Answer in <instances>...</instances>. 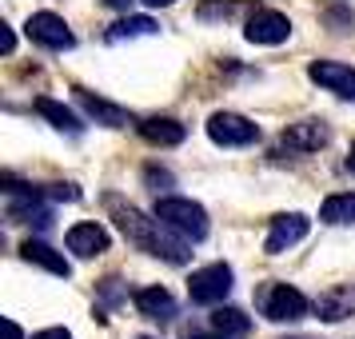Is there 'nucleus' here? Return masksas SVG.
I'll list each match as a JSON object with an SVG mask.
<instances>
[{"mask_svg": "<svg viewBox=\"0 0 355 339\" xmlns=\"http://www.w3.org/2000/svg\"><path fill=\"white\" fill-rule=\"evenodd\" d=\"M108 208H116V224H120V232L128 236L140 252H152V256H164L168 263H184L188 259V247L184 243H172V240H164V232H160V220H144L136 208H120L112 195H108Z\"/></svg>", "mask_w": 355, "mask_h": 339, "instance_id": "f257e3e1", "label": "nucleus"}, {"mask_svg": "<svg viewBox=\"0 0 355 339\" xmlns=\"http://www.w3.org/2000/svg\"><path fill=\"white\" fill-rule=\"evenodd\" d=\"M156 220H160L168 232H176L180 240H204L208 236V211L192 204V200H180V195H164L156 200Z\"/></svg>", "mask_w": 355, "mask_h": 339, "instance_id": "f03ea898", "label": "nucleus"}, {"mask_svg": "<svg viewBox=\"0 0 355 339\" xmlns=\"http://www.w3.org/2000/svg\"><path fill=\"white\" fill-rule=\"evenodd\" d=\"M259 311H263L272 323L304 320L307 315V299H304V291L288 288V284H272V288H263V295H259Z\"/></svg>", "mask_w": 355, "mask_h": 339, "instance_id": "7ed1b4c3", "label": "nucleus"}, {"mask_svg": "<svg viewBox=\"0 0 355 339\" xmlns=\"http://www.w3.org/2000/svg\"><path fill=\"white\" fill-rule=\"evenodd\" d=\"M208 136H211V144H220V148H248V144L259 140V128L248 120V116L216 112L208 120Z\"/></svg>", "mask_w": 355, "mask_h": 339, "instance_id": "20e7f679", "label": "nucleus"}, {"mask_svg": "<svg viewBox=\"0 0 355 339\" xmlns=\"http://www.w3.org/2000/svg\"><path fill=\"white\" fill-rule=\"evenodd\" d=\"M227 291H232V268L227 263H208V268L192 272V279H188L192 304H220Z\"/></svg>", "mask_w": 355, "mask_h": 339, "instance_id": "39448f33", "label": "nucleus"}, {"mask_svg": "<svg viewBox=\"0 0 355 339\" xmlns=\"http://www.w3.org/2000/svg\"><path fill=\"white\" fill-rule=\"evenodd\" d=\"M24 33H28V40L44 44V49H52V52H64V49H72V44H76L72 28H68L56 12H33V17H28V24H24Z\"/></svg>", "mask_w": 355, "mask_h": 339, "instance_id": "423d86ee", "label": "nucleus"}, {"mask_svg": "<svg viewBox=\"0 0 355 339\" xmlns=\"http://www.w3.org/2000/svg\"><path fill=\"white\" fill-rule=\"evenodd\" d=\"M243 36H248L252 44H284V40L291 36V20L284 17V12H272V8H263V12H256V17L248 20Z\"/></svg>", "mask_w": 355, "mask_h": 339, "instance_id": "0eeeda50", "label": "nucleus"}, {"mask_svg": "<svg viewBox=\"0 0 355 339\" xmlns=\"http://www.w3.org/2000/svg\"><path fill=\"white\" fill-rule=\"evenodd\" d=\"M307 76L327 88V92H336V96H355V68L352 64H339V60H315V64L307 68Z\"/></svg>", "mask_w": 355, "mask_h": 339, "instance_id": "6e6552de", "label": "nucleus"}, {"mask_svg": "<svg viewBox=\"0 0 355 339\" xmlns=\"http://www.w3.org/2000/svg\"><path fill=\"white\" fill-rule=\"evenodd\" d=\"M307 227H311V220H307V216H300V211H291V216H275L263 247H268L272 256H279V252H288V247H295V243L304 240Z\"/></svg>", "mask_w": 355, "mask_h": 339, "instance_id": "1a4fd4ad", "label": "nucleus"}, {"mask_svg": "<svg viewBox=\"0 0 355 339\" xmlns=\"http://www.w3.org/2000/svg\"><path fill=\"white\" fill-rule=\"evenodd\" d=\"M68 252H76L80 259L104 256L108 252V232L100 224H72L68 227Z\"/></svg>", "mask_w": 355, "mask_h": 339, "instance_id": "9d476101", "label": "nucleus"}, {"mask_svg": "<svg viewBox=\"0 0 355 339\" xmlns=\"http://www.w3.org/2000/svg\"><path fill=\"white\" fill-rule=\"evenodd\" d=\"M323 144H327V128L320 120H304V124H291L284 132V148L288 152H320Z\"/></svg>", "mask_w": 355, "mask_h": 339, "instance_id": "9b49d317", "label": "nucleus"}, {"mask_svg": "<svg viewBox=\"0 0 355 339\" xmlns=\"http://www.w3.org/2000/svg\"><path fill=\"white\" fill-rule=\"evenodd\" d=\"M315 307H320V320H327V323L352 315V311H355V284H339V288L323 291Z\"/></svg>", "mask_w": 355, "mask_h": 339, "instance_id": "f8f14e48", "label": "nucleus"}, {"mask_svg": "<svg viewBox=\"0 0 355 339\" xmlns=\"http://www.w3.org/2000/svg\"><path fill=\"white\" fill-rule=\"evenodd\" d=\"M140 136H144L148 144H160V148H176L184 144V124H176V120H168V116H152V120H144L140 124Z\"/></svg>", "mask_w": 355, "mask_h": 339, "instance_id": "ddd939ff", "label": "nucleus"}, {"mask_svg": "<svg viewBox=\"0 0 355 339\" xmlns=\"http://www.w3.org/2000/svg\"><path fill=\"white\" fill-rule=\"evenodd\" d=\"M20 256L28 259V263H40V268H49L52 275H64V279H68V272H72V268H68V259L60 256L56 247H49L44 240H28L24 247H20Z\"/></svg>", "mask_w": 355, "mask_h": 339, "instance_id": "4468645a", "label": "nucleus"}, {"mask_svg": "<svg viewBox=\"0 0 355 339\" xmlns=\"http://www.w3.org/2000/svg\"><path fill=\"white\" fill-rule=\"evenodd\" d=\"M136 307H140V315H148V320H172V311H176L172 295H168L164 288L136 291Z\"/></svg>", "mask_w": 355, "mask_h": 339, "instance_id": "2eb2a0df", "label": "nucleus"}, {"mask_svg": "<svg viewBox=\"0 0 355 339\" xmlns=\"http://www.w3.org/2000/svg\"><path fill=\"white\" fill-rule=\"evenodd\" d=\"M211 327H216L220 336H227V339L252 336V320H248L243 311H236V307H216V311H211Z\"/></svg>", "mask_w": 355, "mask_h": 339, "instance_id": "dca6fc26", "label": "nucleus"}, {"mask_svg": "<svg viewBox=\"0 0 355 339\" xmlns=\"http://www.w3.org/2000/svg\"><path fill=\"white\" fill-rule=\"evenodd\" d=\"M320 220L323 224H355V192L327 195L320 208Z\"/></svg>", "mask_w": 355, "mask_h": 339, "instance_id": "f3484780", "label": "nucleus"}, {"mask_svg": "<svg viewBox=\"0 0 355 339\" xmlns=\"http://www.w3.org/2000/svg\"><path fill=\"white\" fill-rule=\"evenodd\" d=\"M36 112H40V116H49V120H52V128H60V132H72V136H80V132H84L80 120H76V116L68 112V108H60L56 100H49V96H40V100H36Z\"/></svg>", "mask_w": 355, "mask_h": 339, "instance_id": "a211bd4d", "label": "nucleus"}, {"mask_svg": "<svg viewBox=\"0 0 355 339\" xmlns=\"http://www.w3.org/2000/svg\"><path fill=\"white\" fill-rule=\"evenodd\" d=\"M80 104L88 108V116H96V120H104V124H112V128H120V124L128 120V116L120 112V108H112L108 100H96L92 92H80Z\"/></svg>", "mask_w": 355, "mask_h": 339, "instance_id": "6ab92c4d", "label": "nucleus"}, {"mask_svg": "<svg viewBox=\"0 0 355 339\" xmlns=\"http://www.w3.org/2000/svg\"><path fill=\"white\" fill-rule=\"evenodd\" d=\"M152 33H156V20H148V17H128V20H120V24H112L108 40H128V36H152Z\"/></svg>", "mask_w": 355, "mask_h": 339, "instance_id": "aec40b11", "label": "nucleus"}, {"mask_svg": "<svg viewBox=\"0 0 355 339\" xmlns=\"http://www.w3.org/2000/svg\"><path fill=\"white\" fill-rule=\"evenodd\" d=\"M33 339H72V336H68L64 327H44V331H36Z\"/></svg>", "mask_w": 355, "mask_h": 339, "instance_id": "412c9836", "label": "nucleus"}, {"mask_svg": "<svg viewBox=\"0 0 355 339\" xmlns=\"http://www.w3.org/2000/svg\"><path fill=\"white\" fill-rule=\"evenodd\" d=\"M4 331H8V339H24V331H20L17 320H4Z\"/></svg>", "mask_w": 355, "mask_h": 339, "instance_id": "4be33fe9", "label": "nucleus"}, {"mask_svg": "<svg viewBox=\"0 0 355 339\" xmlns=\"http://www.w3.org/2000/svg\"><path fill=\"white\" fill-rule=\"evenodd\" d=\"M148 8H168V4H176V0H144Z\"/></svg>", "mask_w": 355, "mask_h": 339, "instance_id": "5701e85b", "label": "nucleus"}, {"mask_svg": "<svg viewBox=\"0 0 355 339\" xmlns=\"http://www.w3.org/2000/svg\"><path fill=\"white\" fill-rule=\"evenodd\" d=\"M184 339H227V336H200V331H192V336H184Z\"/></svg>", "mask_w": 355, "mask_h": 339, "instance_id": "b1692460", "label": "nucleus"}, {"mask_svg": "<svg viewBox=\"0 0 355 339\" xmlns=\"http://www.w3.org/2000/svg\"><path fill=\"white\" fill-rule=\"evenodd\" d=\"M108 4H112V8H128L132 0H108Z\"/></svg>", "mask_w": 355, "mask_h": 339, "instance_id": "393cba45", "label": "nucleus"}, {"mask_svg": "<svg viewBox=\"0 0 355 339\" xmlns=\"http://www.w3.org/2000/svg\"><path fill=\"white\" fill-rule=\"evenodd\" d=\"M347 168H352V172H355V148H352V156H347Z\"/></svg>", "mask_w": 355, "mask_h": 339, "instance_id": "a878e982", "label": "nucleus"}, {"mask_svg": "<svg viewBox=\"0 0 355 339\" xmlns=\"http://www.w3.org/2000/svg\"><path fill=\"white\" fill-rule=\"evenodd\" d=\"M140 339H148V336H140Z\"/></svg>", "mask_w": 355, "mask_h": 339, "instance_id": "bb28decb", "label": "nucleus"}]
</instances>
